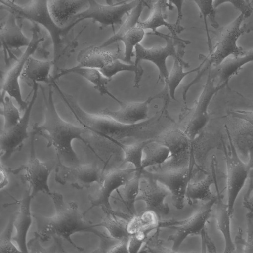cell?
<instances>
[{
  "label": "cell",
  "instance_id": "obj_41",
  "mask_svg": "<svg viewBox=\"0 0 253 253\" xmlns=\"http://www.w3.org/2000/svg\"><path fill=\"white\" fill-rule=\"evenodd\" d=\"M76 175L78 179L84 183H89L99 180L96 170L92 167L78 165L76 168Z\"/></svg>",
  "mask_w": 253,
  "mask_h": 253
},
{
  "label": "cell",
  "instance_id": "obj_49",
  "mask_svg": "<svg viewBox=\"0 0 253 253\" xmlns=\"http://www.w3.org/2000/svg\"><path fill=\"white\" fill-rule=\"evenodd\" d=\"M249 161L248 162L249 165V178L250 179V182L248 186V188L251 187L253 185V152L249 155Z\"/></svg>",
  "mask_w": 253,
  "mask_h": 253
},
{
  "label": "cell",
  "instance_id": "obj_22",
  "mask_svg": "<svg viewBox=\"0 0 253 253\" xmlns=\"http://www.w3.org/2000/svg\"><path fill=\"white\" fill-rule=\"evenodd\" d=\"M124 54L118 47L114 52H110L99 46H89L82 49L77 56V65L80 67L102 69L114 60L119 58L123 60Z\"/></svg>",
  "mask_w": 253,
  "mask_h": 253
},
{
  "label": "cell",
  "instance_id": "obj_8",
  "mask_svg": "<svg viewBox=\"0 0 253 253\" xmlns=\"http://www.w3.org/2000/svg\"><path fill=\"white\" fill-rule=\"evenodd\" d=\"M140 0H133L121 4L103 5L96 0H88L87 8L75 15L66 27L69 31L79 23L85 19H91L102 27L122 25L123 17L128 13L138 3Z\"/></svg>",
  "mask_w": 253,
  "mask_h": 253
},
{
  "label": "cell",
  "instance_id": "obj_52",
  "mask_svg": "<svg viewBox=\"0 0 253 253\" xmlns=\"http://www.w3.org/2000/svg\"><path fill=\"white\" fill-rule=\"evenodd\" d=\"M104 0L107 5H110L114 4V1H117V2H119V3L122 2V0Z\"/></svg>",
  "mask_w": 253,
  "mask_h": 253
},
{
  "label": "cell",
  "instance_id": "obj_35",
  "mask_svg": "<svg viewBox=\"0 0 253 253\" xmlns=\"http://www.w3.org/2000/svg\"><path fill=\"white\" fill-rule=\"evenodd\" d=\"M198 6L205 25L207 35L209 50L212 48L211 40L209 33L207 20H209L211 25L214 29L219 28V24L216 20V9L214 6L215 0H192Z\"/></svg>",
  "mask_w": 253,
  "mask_h": 253
},
{
  "label": "cell",
  "instance_id": "obj_38",
  "mask_svg": "<svg viewBox=\"0 0 253 253\" xmlns=\"http://www.w3.org/2000/svg\"><path fill=\"white\" fill-rule=\"evenodd\" d=\"M149 140L138 141L129 145H125L120 142H116V144L122 148L123 152V164L130 163L137 170H142L141 165L143 150Z\"/></svg>",
  "mask_w": 253,
  "mask_h": 253
},
{
  "label": "cell",
  "instance_id": "obj_51",
  "mask_svg": "<svg viewBox=\"0 0 253 253\" xmlns=\"http://www.w3.org/2000/svg\"><path fill=\"white\" fill-rule=\"evenodd\" d=\"M7 178L6 174L4 170L2 169V168H0V187L1 189L2 187L6 186L7 183Z\"/></svg>",
  "mask_w": 253,
  "mask_h": 253
},
{
  "label": "cell",
  "instance_id": "obj_31",
  "mask_svg": "<svg viewBox=\"0 0 253 253\" xmlns=\"http://www.w3.org/2000/svg\"><path fill=\"white\" fill-rule=\"evenodd\" d=\"M167 17L165 15L163 10L156 2L152 7L151 12L148 18L144 21H139L137 26L143 28L144 30L150 29L153 31L152 33L157 32V29L161 27H167L170 32L171 34L175 40L188 42V41L183 40L179 38L177 34L178 33L174 24H172L166 21Z\"/></svg>",
  "mask_w": 253,
  "mask_h": 253
},
{
  "label": "cell",
  "instance_id": "obj_23",
  "mask_svg": "<svg viewBox=\"0 0 253 253\" xmlns=\"http://www.w3.org/2000/svg\"><path fill=\"white\" fill-rule=\"evenodd\" d=\"M88 0H48V8L55 22L61 27L88 6Z\"/></svg>",
  "mask_w": 253,
  "mask_h": 253
},
{
  "label": "cell",
  "instance_id": "obj_2",
  "mask_svg": "<svg viewBox=\"0 0 253 253\" xmlns=\"http://www.w3.org/2000/svg\"><path fill=\"white\" fill-rule=\"evenodd\" d=\"M41 86L45 105L44 120L40 125L34 126L33 134L45 138L48 145L54 148L62 162L69 166H77L79 161L72 143L75 140H79L86 144L87 141L83 135L87 130L82 126L63 119L57 111L51 87H49L47 95Z\"/></svg>",
  "mask_w": 253,
  "mask_h": 253
},
{
  "label": "cell",
  "instance_id": "obj_9",
  "mask_svg": "<svg viewBox=\"0 0 253 253\" xmlns=\"http://www.w3.org/2000/svg\"><path fill=\"white\" fill-rule=\"evenodd\" d=\"M225 85L224 84H217L215 83L211 68L209 69L202 90L192 109L190 118L184 131L192 143L209 122L208 109L212 98Z\"/></svg>",
  "mask_w": 253,
  "mask_h": 253
},
{
  "label": "cell",
  "instance_id": "obj_16",
  "mask_svg": "<svg viewBox=\"0 0 253 253\" xmlns=\"http://www.w3.org/2000/svg\"><path fill=\"white\" fill-rule=\"evenodd\" d=\"M169 195L170 193L166 187L151 177L142 173L136 201L144 202L145 211H153L158 218L167 215L170 208L165 202V199Z\"/></svg>",
  "mask_w": 253,
  "mask_h": 253
},
{
  "label": "cell",
  "instance_id": "obj_19",
  "mask_svg": "<svg viewBox=\"0 0 253 253\" xmlns=\"http://www.w3.org/2000/svg\"><path fill=\"white\" fill-rule=\"evenodd\" d=\"M32 197L30 189L26 191L20 202L18 211L12 216L13 226L15 229V234L12 240L16 243L20 252L23 253L28 252L27 237L32 221L30 210Z\"/></svg>",
  "mask_w": 253,
  "mask_h": 253
},
{
  "label": "cell",
  "instance_id": "obj_46",
  "mask_svg": "<svg viewBox=\"0 0 253 253\" xmlns=\"http://www.w3.org/2000/svg\"><path fill=\"white\" fill-rule=\"evenodd\" d=\"M229 114L253 127V110H234L230 111Z\"/></svg>",
  "mask_w": 253,
  "mask_h": 253
},
{
  "label": "cell",
  "instance_id": "obj_26",
  "mask_svg": "<svg viewBox=\"0 0 253 253\" xmlns=\"http://www.w3.org/2000/svg\"><path fill=\"white\" fill-rule=\"evenodd\" d=\"M211 173H208L203 179L196 182L188 184L186 198L190 205L194 201L200 200L208 202L216 197V195L213 194L211 190V186L214 184L215 172V162L214 158L211 161Z\"/></svg>",
  "mask_w": 253,
  "mask_h": 253
},
{
  "label": "cell",
  "instance_id": "obj_7",
  "mask_svg": "<svg viewBox=\"0 0 253 253\" xmlns=\"http://www.w3.org/2000/svg\"><path fill=\"white\" fill-rule=\"evenodd\" d=\"M225 128L229 145L227 148L223 141L222 149L226 164L228 211L232 218L235 202L249 177L250 168L248 163L243 162L237 155L236 147L226 126Z\"/></svg>",
  "mask_w": 253,
  "mask_h": 253
},
{
  "label": "cell",
  "instance_id": "obj_29",
  "mask_svg": "<svg viewBox=\"0 0 253 253\" xmlns=\"http://www.w3.org/2000/svg\"><path fill=\"white\" fill-rule=\"evenodd\" d=\"M169 157L170 152L167 146L156 139H150L143 150L141 169L160 166Z\"/></svg>",
  "mask_w": 253,
  "mask_h": 253
},
{
  "label": "cell",
  "instance_id": "obj_20",
  "mask_svg": "<svg viewBox=\"0 0 253 253\" xmlns=\"http://www.w3.org/2000/svg\"><path fill=\"white\" fill-rule=\"evenodd\" d=\"M52 167L41 162L33 155L26 166L25 177L28 182L31 195L33 197L39 192L50 194L48 179Z\"/></svg>",
  "mask_w": 253,
  "mask_h": 253
},
{
  "label": "cell",
  "instance_id": "obj_34",
  "mask_svg": "<svg viewBox=\"0 0 253 253\" xmlns=\"http://www.w3.org/2000/svg\"><path fill=\"white\" fill-rule=\"evenodd\" d=\"M158 218L153 211H145L139 215L131 217L128 221L127 230L130 235L139 231L150 232L159 226Z\"/></svg>",
  "mask_w": 253,
  "mask_h": 253
},
{
  "label": "cell",
  "instance_id": "obj_6",
  "mask_svg": "<svg viewBox=\"0 0 253 253\" xmlns=\"http://www.w3.org/2000/svg\"><path fill=\"white\" fill-rule=\"evenodd\" d=\"M32 37L29 45L19 58L7 72L1 85V95L7 94L16 102L20 110L24 111L28 103L23 99L20 84L26 63L30 57L38 49L44 38L38 24L32 23Z\"/></svg>",
  "mask_w": 253,
  "mask_h": 253
},
{
  "label": "cell",
  "instance_id": "obj_21",
  "mask_svg": "<svg viewBox=\"0 0 253 253\" xmlns=\"http://www.w3.org/2000/svg\"><path fill=\"white\" fill-rule=\"evenodd\" d=\"M70 74L79 75L92 84L94 88L97 90L101 95H107L114 100L119 105L122 101L118 99L112 94L108 89L107 85L111 80L106 77L101 71L95 68L80 67L77 65L69 68L62 69L51 78V82L58 79Z\"/></svg>",
  "mask_w": 253,
  "mask_h": 253
},
{
  "label": "cell",
  "instance_id": "obj_44",
  "mask_svg": "<svg viewBox=\"0 0 253 253\" xmlns=\"http://www.w3.org/2000/svg\"><path fill=\"white\" fill-rule=\"evenodd\" d=\"M148 231H139L130 234L128 239L129 253H137L145 241Z\"/></svg>",
  "mask_w": 253,
  "mask_h": 253
},
{
  "label": "cell",
  "instance_id": "obj_3",
  "mask_svg": "<svg viewBox=\"0 0 253 253\" xmlns=\"http://www.w3.org/2000/svg\"><path fill=\"white\" fill-rule=\"evenodd\" d=\"M240 13L235 20L221 28L217 34V40L213 46L207 56H203L201 67L195 78L188 84L183 86L182 95L187 96L190 88L197 83L205 72L211 66H219L225 59L231 56H236L244 52V49L237 44L239 37L246 31L245 26H241L244 18Z\"/></svg>",
  "mask_w": 253,
  "mask_h": 253
},
{
  "label": "cell",
  "instance_id": "obj_28",
  "mask_svg": "<svg viewBox=\"0 0 253 253\" xmlns=\"http://www.w3.org/2000/svg\"><path fill=\"white\" fill-rule=\"evenodd\" d=\"M53 61L40 60L31 56L26 63L21 77L31 80L32 83H51L50 73Z\"/></svg>",
  "mask_w": 253,
  "mask_h": 253
},
{
  "label": "cell",
  "instance_id": "obj_37",
  "mask_svg": "<svg viewBox=\"0 0 253 253\" xmlns=\"http://www.w3.org/2000/svg\"><path fill=\"white\" fill-rule=\"evenodd\" d=\"M128 221L117 217L115 213L107 214L99 225L107 230L109 236L120 241L130 236L127 230Z\"/></svg>",
  "mask_w": 253,
  "mask_h": 253
},
{
  "label": "cell",
  "instance_id": "obj_33",
  "mask_svg": "<svg viewBox=\"0 0 253 253\" xmlns=\"http://www.w3.org/2000/svg\"><path fill=\"white\" fill-rule=\"evenodd\" d=\"M121 59L117 58L100 71L108 79H112V78L121 72L129 71L133 72L135 74L134 85V87L139 88V82L144 70L141 66H136L134 63H126L121 61Z\"/></svg>",
  "mask_w": 253,
  "mask_h": 253
},
{
  "label": "cell",
  "instance_id": "obj_43",
  "mask_svg": "<svg viewBox=\"0 0 253 253\" xmlns=\"http://www.w3.org/2000/svg\"><path fill=\"white\" fill-rule=\"evenodd\" d=\"M246 217L247 235L244 243L243 252L253 253V212L249 211Z\"/></svg>",
  "mask_w": 253,
  "mask_h": 253
},
{
  "label": "cell",
  "instance_id": "obj_48",
  "mask_svg": "<svg viewBox=\"0 0 253 253\" xmlns=\"http://www.w3.org/2000/svg\"><path fill=\"white\" fill-rule=\"evenodd\" d=\"M243 206L249 211L253 212V185L248 188L244 195Z\"/></svg>",
  "mask_w": 253,
  "mask_h": 253
},
{
  "label": "cell",
  "instance_id": "obj_36",
  "mask_svg": "<svg viewBox=\"0 0 253 253\" xmlns=\"http://www.w3.org/2000/svg\"><path fill=\"white\" fill-rule=\"evenodd\" d=\"M145 36V30L138 26L131 29L119 39L123 42L125 51L123 61L126 63H132L131 58L133 56L135 47L142 41Z\"/></svg>",
  "mask_w": 253,
  "mask_h": 253
},
{
  "label": "cell",
  "instance_id": "obj_25",
  "mask_svg": "<svg viewBox=\"0 0 253 253\" xmlns=\"http://www.w3.org/2000/svg\"><path fill=\"white\" fill-rule=\"evenodd\" d=\"M184 46H180L178 47V54L177 56L173 58L174 63L173 66L169 73L168 81L165 83V89L162 91L167 96L174 100H176L175 98V91L176 88L182 81L188 75L198 72L201 67V64L188 71H184V67H188L189 65L182 58L184 54Z\"/></svg>",
  "mask_w": 253,
  "mask_h": 253
},
{
  "label": "cell",
  "instance_id": "obj_13",
  "mask_svg": "<svg viewBox=\"0 0 253 253\" xmlns=\"http://www.w3.org/2000/svg\"><path fill=\"white\" fill-rule=\"evenodd\" d=\"M137 169L114 168L106 171L100 179L98 189L91 199V206L88 211L94 207H101L107 214H114L110 198L112 194L123 186L131 178Z\"/></svg>",
  "mask_w": 253,
  "mask_h": 253
},
{
  "label": "cell",
  "instance_id": "obj_45",
  "mask_svg": "<svg viewBox=\"0 0 253 253\" xmlns=\"http://www.w3.org/2000/svg\"><path fill=\"white\" fill-rule=\"evenodd\" d=\"M184 2V0H168L169 10H172L173 5L176 8L177 16L174 25L178 33L184 30V28L181 25L183 18V5Z\"/></svg>",
  "mask_w": 253,
  "mask_h": 253
},
{
  "label": "cell",
  "instance_id": "obj_12",
  "mask_svg": "<svg viewBox=\"0 0 253 253\" xmlns=\"http://www.w3.org/2000/svg\"><path fill=\"white\" fill-rule=\"evenodd\" d=\"M39 84L33 83L32 95L18 122L10 128L2 130L0 136L1 159L6 160L19 148L29 137L28 127L31 112L36 101Z\"/></svg>",
  "mask_w": 253,
  "mask_h": 253
},
{
  "label": "cell",
  "instance_id": "obj_15",
  "mask_svg": "<svg viewBox=\"0 0 253 253\" xmlns=\"http://www.w3.org/2000/svg\"><path fill=\"white\" fill-rule=\"evenodd\" d=\"M164 38L166 40V45L163 46H156L151 48H145L140 43L135 47V61L136 66H141L140 62L142 60L150 61L157 67L160 75L165 83L168 81L169 71L167 66V59L169 57H175L178 54L175 47L174 38L170 34H165L156 32L151 33Z\"/></svg>",
  "mask_w": 253,
  "mask_h": 253
},
{
  "label": "cell",
  "instance_id": "obj_24",
  "mask_svg": "<svg viewBox=\"0 0 253 253\" xmlns=\"http://www.w3.org/2000/svg\"><path fill=\"white\" fill-rule=\"evenodd\" d=\"M214 184L216 190L215 202V218L218 229L222 233L225 242L224 253L235 252V244L232 240L230 230V219L228 211L227 204L224 203L223 197L219 191L216 175L215 176Z\"/></svg>",
  "mask_w": 253,
  "mask_h": 253
},
{
  "label": "cell",
  "instance_id": "obj_39",
  "mask_svg": "<svg viewBox=\"0 0 253 253\" xmlns=\"http://www.w3.org/2000/svg\"><path fill=\"white\" fill-rule=\"evenodd\" d=\"M12 98L7 94L1 95L0 114L4 118L3 130L15 126L21 117L20 110L14 104Z\"/></svg>",
  "mask_w": 253,
  "mask_h": 253
},
{
  "label": "cell",
  "instance_id": "obj_47",
  "mask_svg": "<svg viewBox=\"0 0 253 253\" xmlns=\"http://www.w3.org/2000/svg\"><path fill=\"white\" fill-rule=\"evenodd\" d=\"M128 238H124L119 241L112 246L107 252L108 253H129L128 244Z\"/></svg>",
  "mask_w": 253,
  "mask_h": 253
},
{
  "label": "cell",
  "instance_id": "obj_30",
  "mask_svg": "<svg viewBox=\"0 0 253 253\" xmlns=\"http://www.w3.org/2000/svg\"><path fill=\"white\" fill-rule=\"evenodd\" d=\"M142 171L137 170L133 175L117 190L131 217L137 215L135 203L139 193Z\"/></svg>",
  "mask_w": 253,
  "mask_h": 253
},
{
  "label": "cell",
  "instance_id": "obj_53",
  "mask_svg": "<svg viewBox=\"0 0 253 253\" xmlns=\"http://www.w3.org/2000/svg\"><path fill=\"white\" fill-rule=\"evenodd\" d=\"M248 4L251 5L250 0H245Z\"/></svg>",
  "mask_w": 253,
  "mask_h": 253
},
{
  "label": "cell",
  "instance_id": "obj_17",
  "mask_svg": "<svg viewBox=\"0 0 253 253\" xmlns=\"http://www.w3.org/2000/svg\"><path fill=\"white\" fill-rule=\"evenodd\" d=\"M17 20L14 15L8 12L3 23L0 24V45L6 62L10 58H15L14 52L22 47H27L31 42V39L24 34L22 24Z\"/></svg>",
  "mask_w": 253,
  "mask_h": 253
},
{
  "label": "cell",
  "instance_id": "obj_10",
  "mask_svg": "<svg viewBox=\"0 0 253 253\" xmlns=\"http://www.w3.org/2000/svg\"><path fill=\"white\" fill-rule=\"evenodd\" d=\"M169 149L170 157L157 170L178 169L190 166L192 142L182 131L176 127L168 128L155 139Z\"/></svg>",
  "mask_w": 253,
  "mask_h": 253
},
{
  "label": "cell",
  "instance_id": "obj_40",
  "mask_svg": "<svg viewBox=\"0 0 253 253\" xmlns=\"http://www.w3.org/2000/svg\"><path fill=\"white\" fill-rule=\"evenodd\" d=\"M13 228V217L12 216V217L10 218L5 229L0 235V253L20 252L17 246H15L12 242L13 240L11 237V235Z\"/></svg>",
  "mask_w": 253,
  "mask_h": 253
},
{
  "label": "cell",
  "instance_id": "obj_27",
  "mask_svg": "<svg viewBox=\"0 0 253 253\" xmlns=\"http://www.w3.org/2000/svg\"><path fill=\"white\" fill-rule=\"evenodd\" d=\"M252 62H253V49L245 51L239 55L227 58L218 66V70L215 72V76L219 80V84L226 85L230 79L237 74L240 69Z\"/></svg>",
  "mask_w": 253,
  "mask_h": 253
},
{
  "label": "cell",
  "instance_id": "obj_11",
  "mask_svg": "<svg viewBox=\"0 0 253 253\" xmlns=\"http://www.w3.org/2000/svg\"><path fill=\"white\" fill-rule=\"evenodd\" d=\"M194 172V169L188 166L178 169L157 170L154 172L144 169L142 171V173L151 177L166 187L170 193L171 201L174 207L181 210L184 206L188 184Z\"/></svg>",
  "mask_w": 253,
  "mask_h": 253
},
{
  "label": "cell",
  "instance_id": "obj_14",
  "mask_svg": "<svg viewBox=\"0 0 253 253\" xmlns=\"http://www.w3.org/2000/svg\"><path fill=\"white\" fill-rule=\"evenodd\" d=\"M216 197L203 204L199 209L191 216L180 222H166L164 226H172L175 231L169 236V241L173 242L172 249L177 252L181 244L190 235L202 233L205 229L206 224L210 218L212 212V207L215 204Z\"/></svg>",
  "mask_w": 253,
  "mask_h": 253
},
{
  "label": "cell",
  "instance_id": "obj_42",
  "mask_svg": "<svg viewBox=\"0 0 253 253\" xmlns=\"http://www.w3.org/2000/svg\"><path fill=\"white\" fill-rule=\"evenodd\" d=\"M229 3L231 4L240 13L244 15L245 18L249 17L252 14L253 9L251 5L247 4L245 0H215L214 6L215 9L220 5Z\"/></svg>",
  "mask_w": 253,
  "mask_h": 253
},
{
  "label": "cell",
  "instance_id": "obj_1",
  "mask_svg": "<svg viewBox=\"0 0 253 253\" xmlns=\"http://www.w3.org/2000/svg\"><path fill=\"white\" fill-rule=\"evenodd\" d=\"M53 87L83 127L114 144L127 138H134L140 141L153 139L159 132V124L155 116L135 124H125L99 112L91 114L85 111L72 96L64 92L57 83L54 84Z\"/></svg>",
  "mask_w": 253,
  "mask_h": 253
},
{
  "label": "cell",
  "instance_id": "obj_18",
  "mask_svg": "<svg viewBox=\"0 0 253 253\" xmlns=\"http://www.w3.org/2000/svg\"><path fill=\"white\" fill-rule=\"evenodd\" d=\"M155 99H157L156 95L150 96L143 102L122 101L120 105V108L117 110L104 108L98 112L108 115L125 124H135L149 118V106Z\"/></svg>",
  "mask_w": 253,
  "mask_h": 253
},
{
  "label": "cell",
  "instance_id": "obj_4",
  "mask_svg": "<svg viewBox=\"0 0 253 253\" xmlns=\"http://www.w3.org/2000/svg\"><path fill=\"white\" fill-rule=\"evenodd\" d=\"M1 7L14 15L18 19H26L41 25L48 32L53 44L55 67L63 47V36L69 32L66 26L61 27L53 20L50 13L48 0H31L26 5H18L12 0H0Z\"/></svg>",
  "mask_w": 253,
  "mask_h": 253
},
{
  "label": "cell",
  "instance_id": "obj_50",
  "mask_svg": "<svg viewBox=\"0 0 253 253\" xmlns=\"http://www.w3.org/2000/svg\"><path fill=\"white\" fill-rule=\"evenodd\" d=\"M157 2L159 4L165 15L167 17V10L169 9L168 0H157Z\"/></svg>",
  "mask_w": 253,
  "mask_h": 253
},
{
  "label": "cell",
  "instance_id": "obj_32",
  "mask_svg": "<svg viewBox=\"0 0 253 253\" xmlns=\"http://www.w3.org/2000/svg\"><path fill=\"white\" fill-rule=\"evenodd\" d=\"M146 5L145 0H140L137 5L126 14L125 21L121 25L119 30L99 46L104 48L118 42L124 34L137 26L143 10Z\"/></svg>",
  "mask_w": 253,
  "mask_h": 253
},
{
  "label": "cell",
  "instance_id": "obj_5",
  "mask_svg": "<svg viewBox=\"0 0 253 253\" xmlns=\"http://www.w3.org/2000/svg\"><path fill=\"white\" fill-rule=\"evenodd\" d=\"M56 211L54 215L48 219L42 228L44 235L48 237L57 235L68 241L78 250H83L77 246L71 239V236L80 232L92 233L101 239L106 236L95 229L99 224L93 225L85 220L78 211L75 203L63 204L57 203Z\"/></svg>",
  "mask_w": 253,
  "mask_h": 253
},
{
  "label": "cell",
  "instance_id": "obj_54",
  "mask_svg": "<svg viewBox=\"0 0 253 253\" xmlns=\"http://www.w3.org/2000/svg\"><path fill=\"white\" fill-rule=\"evenodd\" d=\"M13 1L15 2L16 0H12Z\"/></svg>",
  "mask_w": 253,
  "mask_h": 253
}]
</instances>
